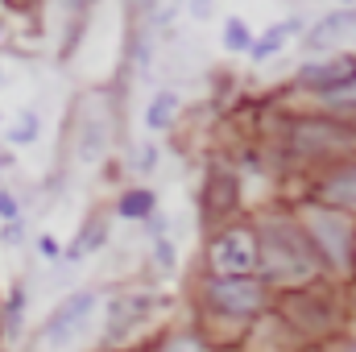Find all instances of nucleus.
Listing matches in <instances>:
<instances>
[{"mask_svg": "<svg viewBox=\"0 0 356 352\" xmlns=\"http://www.w3.org/2000/svg\"><path fill=\"white\" fill-rule=\"evenodd\" d=\"M257 265L273 282H307L315 273L311 241L290 224H266V232L257 237Z\"/></svg>", "mask_w": 356, "mask_h": 352, "instance_id": "nucleus-1", "label": "nucleus"}, {"mask_svg": "<svg viewBox=\"0 0 356 352\" xmlns=\"http://www.w3.org/2000/svg\"><path fill=\"white\" fill-rule=\"evenodd\" d=\"M307 241H311V249H319L327 262L340 265V269L353 262V228L332 207H311L307 211Z\"/></svg>", "mask_w": 356, "mask_h": 352, "instance_id": "nucleus-2", "label": "nucleus"}, {"mask_svg": "<svg viewBox=\"0 0 356 352\" xmlns=\"http://www.w3.org/2000/svg\"><path fill=\"white\" fill-rule=\"evenodd\" d=\"M211 265L220 278H249L257 269V232L228 228L224 237H216L211 241Z\"/></svg>", "mask_w": 356, "mask_h": 352, "instance_id": "nucleus-3", "label": "nucleus"}, {"mask_svg": "<svg viewBox=\"0 0 356 352\" xmlns=\"http://www.w3.org/2000/svg\"><path fill=\"white\" fill-rule=\"evenodd\" d=\"M207 298L224 315H257L266 307V286L257 278H216L207 286Z\"/></svg>", "mask_w": 356, "mask_h": 352, "instance_id": "nucleus-4", "label": "nucleus"}, {"mask_svg": "<svg viewBox=\"0 0 356 352\" xmlns=\"http://www.w3.org/2000/svg\"><path fill=\"white\" fill-rule=\"evenodd\" d=\"M91 307H95V294H91V290H79V294L63 298V303L50 311V319H46V328H42V340H46L50 349H63V344L88 323Z\"/></svg>", "mask_w": 356, "mask_h": 352, "instance_id": "nucleus-5", "label": "nucleus"}, {"mask_svg": "<svg viewBox=\"0 0 356 352\" xmlns=\"http://www.w3.org/2000/svg\"><path fill=\"white\" fill-rule=\"evenodd\" d=\"M290 145H294L298 154H332V150L356 145V137L348 129L332 125V120H298L294 133H290Z\"/></svg>", "mask_w": 356, "mask_h": 352, "instance_id": "nucleus-6", "label": "nucleus"}, {"mask_svg": "<svg viewBox=\"0 0 356 352\" xmlns=\"http://www.w3.org/2000/svg\"><path fill=\"white\" fill-rule=\"evenodd\" d=\"M149 315V294H120L112 307H108V340H124L137 323H145Z\"/></svg>", "mask_w": 356, "mask_h": 352, "instance_id": "nucleus-7", "label": "nucleus"}, {"mask_svg": "<svg viewBox=\"0 0 356 352\" xmlns=\"http://www.w3.org/2000/svg\"><path fill=\"white\" fill-rule=\"evenodd\" d=\"M356 33V17L353 13H332V17H323L311 33H307V46L311 50H327V46H336L340 38H348Z\"/></svg>", "mask_w": 356, "mask_h": 352, "instance_id": "nucleus-8", "label": "nucleus"}, {"mask_svg": "<svg viewBox=\"0 0 356 352\" xmlns=\"http://www.w3.org/2000/svg\"><path fill=\"white\" fill-rule=\"evenodd\" d=\"M353 75H356V58H336V63H323V67H307L302 83L319 88V91H332V88H340V83H348Z\"/></svg>", "mask_w": 356, "mask_h": 352, "instance_id": "nucleus-9", "label": "nucleus"}, {"mask_svg": "<svg viewBox=\"0 0 356 352\" xmlns=\"http://www.w3.org/2000/svg\"><path fill=\"white\" fill-rule=\"evenodd\" d=\"M108 145V116L104 112H88L83 125H79V158L83 162H95Z\"/></svg>", "mask_w": 356, "mask_h": 352, "instance_id": "nucleus-10", "label": "nucleus"}, {"mask_svg": "<svg viewBox=\"0 0 356 352\" xmlns=\"http://www.w3.org/2000/svg\"><path fill=\"white\" fill-rule=\"evenodd\" d=\"M323 203H332V207H356V166H344L340 175H332L323 182Z\"/></svg>", "mask_w": 356, "mask_h": 352, "instance_id": "nucleus-11", "label": "nucleus"}, {"mask_svg": "<svg viewBox=\"0 0 356 352\" xmlns=\"http://www.w3.org/2000/svg\"><path fill=\"white\" fill-rule=\"evenodd\" d=\"M175 112H178V95H175V91H162V95L149 104L145 125H149V129H166V125L175 120Z\"/></svg>", "mask_w": 356, "mask_h": 352, "instance_id": "nucleus-12", "label": "nucleus"}, {"mask_svg": "<svg viewBox=\"0 0 356 352\" xmlns=\"http://www.w3.org/2000/svg\"><path fill=\"white\" fill-rule=\"evenodd\" d=\"M149 211H154V195L149 191H133V195L120 199V216H129V220H141Z\"/></svg>", "mask_w": 356, "mask_h": 352, "instance_id": "nucleus-13", "label": "nucleus"}, {"mask_svg": "<svg viewBox=\"0 0 356 352\" xmlns=\"http://www.w3.org/2000/svg\"><path fill=\"white\" fill-rule=\"evenodd\" d=\"M290 29H294V21H290V25H273L266 38H261V42L253 46V58H257V63H261V58H269V54H273V50H277V46L286 42V38H290Z\"/></svg>", "mask_w": 356, "mask_h": 352, "instance_id": "nucleus-14", "label": "nucleus"}, {"mask_svg": "<svg viewBox=\"0 0 356 352\" xmlns=\"http://www.w3.org/2000/svg\"><path fill=\"white\" fill-rule=\"evenodd\" d=\"M249 42H253L249 25H245V21H228V29H224V46H228V50H249Z\"/></svg>", "mask_w": 356, "mask_h": 352, "instance_id": "nucleus-15", "label": "nucleus"}, {"mask_svg": "<svg viewBox=\"0 0 356 352\" xmlns=\"http://www.w3.org/2000/svg\"><path fill=\"white\" fill-rule=\"evenodd\" d=\"M323 99H327V104H344V108H356V75L348 79V83H340V88L323 91Z\"/></svg>", "mask_w": 356, "mask_h": 352, "instance_id": "nucleus-16", "label": "nucleus"}, {"mask_svg": "<svg viewBox=\"0 0 356 352\" xmlns=\"http://www.w3.org/2000/svg\"><path fill=\"white\" fill-rule=\"evenodd\" d=\"M162 352H207V349L199 344V336H175V340H166Z\"/></svg>", "mask_w": 356, "mask_h": 352, "instance_id": "nucleus-17", "label": "nucleus"}, {"mask_svg": "<svg viewBox=\"0 0 356 352\" xmlns=\"http://www.w3.org/2000/svg\"><path fill=\"white\" fill-rule=\"evenodd\" d=\"M4 328H8V332H17V328H21V294L8 303V311H4Z\"/></svg>", "mask_w": 356, "mask_h": 352, "instance_id": "nucleus-18", "label": "nucleus"}, {"mask_svg": "<svg viewBox=\"0 0 356 352\" xmlns=\"http://www.w3.org/2000/svg\"><path fill=\"white\" fill-rule=\"evenodd\" d=\"M33 129H38V120H33V116H25V120H21V129L13 133V141H29V137H33Z\"/></svg>", "mask_w": 356, "mask_h": 352, "instance_id": "nucleus-19", "label": "nucleus"}, {"mask_svg": "<svg viewBox=\"0 0 356 352\" xmlns=\"http://www.w3.org/2000/svg\"><path fill=\"white\" fill-rule=\"evenodd\" d=\"M0 216H4V220H17V199L4 195V191H0Z\"/></svg>", "mask_w": 356, "mask_h": 352, "instance_id": "nucleus-20", "label": "nucleus"}, {"mask_svg": "<svg viewBox=\"0 0 356 352\" xmlns=\"http://www.w3.org/2000/svg\"><path fill=\"white\" fill-rule=\"evenodd\" d=\"M38 249H42V257H58V245H54L50 237H42V241H38Z\"/></svg>", "mask_w": 356, "mask_h": 352, "instance_id": "nucleus-21", "label": "nucleus"}, {"mask_svg": "<svg viewBox=\"0 0 356 352\" xmlns=\"http://www.w3.org/2000/svg\"><path fill=\"white\" fill-rule=\"evenodd\" d=\"M353 352H356V349H353Z\"/></svg>", "mask_w": 356, "mask_h": 352, "instance_id": "nucleus-22", "label": "nucleus"}]
</instances>
